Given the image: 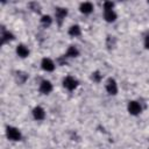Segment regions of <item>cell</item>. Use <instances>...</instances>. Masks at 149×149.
Wrapping results in <instances>:
<instances>
[{
	"label": "cell",
	"mask_w": 149,
	"mask_h": 149,
	"mask_svg": "<svg viewBox=\"0 0 149 149\" xmlns=\"http://www.w3.org/2000/svg\"><path fill=\"white\" fill-rule=\"evenodd\" d=\"M27 78H28V74H27V73L21 72V71L16 72V81H17L19 84H23V83L27 80Z\"/></svg>",
	"instance_id": "cell-16"
},
{
	"label": "cell",
	"mask_w": 149,
	"mask_h": 149,
	"mask_svg": "<svg viewBox=\"0 0 149 149\" xmlns=\"http://www.w3.org/2000/svg\"><path fill=\"white\" fill-rule=\"evenodd\" d=\"M115 44V38H114V36H108L107 37V47L108 48H112V45H114Z\"/></svg>",
	"instance_id": "cell-18"
},
{
	"label": "cell",
	"mask_w": 149,
	"mask_h": 149,
	"mask_svg": "<svg viewBox=\"0 0 149 149\" xmlns=\"http://www.w3.org/2000/svg\"><path fill=\"white\" fill-rule=\"evenodd\" d=\"M68 33H69V35L71 37H78L81 34V29H80V27L78 24H73V26H71L69 28V31Z\"/></svg>",
	"instance_id": "cell-14"
},
{
	"label": "cell",
	"mask_w": 149,
	"mask_h": 149,
	"mask_svg": "<svg viewBox=\"0 0 149 149\" xmlns=\"http://www.w3.org/2000/svg\"><path fill=\"white\" fill-rule=\"evenodd\" d=\"M31 113H33V118H34L35 120H37V121H41V120H43V119L45 118V111H44L41 106L34 107Z\"/></svg>",
	"instance_id": "cell-9"
},
{
	"label": "cell",
	"mask_w": 149,
	"mask_h": 149,
	"mask_svg": "<svg viewBox=\"0 0 149 149\" xmlns=\"http://www.w3.org/2000/svg\"><path fill=\"white\" fill-rule=\"evenodd\" d=\"M118 15L114 10V3L111 1H106L104 2V19L106 22H114L116 20Z\"/></svg>",
	"instance_id": "cell-1"
},
{
	"label": "cell",
	"mask_w": 149,
	"mask_h": 149,
	"mask_svg": "<svg viewBox=\"0 0 149 149\" xmlns=\"http://www.w3.org/2000/svg\"><path fill=\"white\" fill-rule=\"evenodd\" d=\"M6 136L10 141H20L22 139V134L19 128L13 126H7L6 128Z\"/></svg>",
	"instance_id": "cell-2"
},
{
	"label": "cell",
	"mask_w": 149,
	"mask_h": 149,
	"mask_svg": "<svg viewBox=\"0 0 149 149\" xmlns=\"http://www.w3.org/2000/svg\"><path fill=\"white\" fill-rule=\"evenodd\" d=\"M38 90H40V92H41L42 94H49V93L52 91V84H51V81L48 80V79L42 80L41 84H40Z\"/></svg>",
	"instance_id": "cell-8"
},
{
	"label": "cell",
	"mask_w": 149,
	"mask_h": 149,
	"mask_svg": "<svg viewBox=\"0 0 149 149\" xmlns=\"http://www.w3.org/2000/svg\"><path fill=\"white\" fill-rule=\"evenodd\" d=\"M66 58H74V57H78L79 56V50L77 49V47L74 45H70L64 55Z\"/></svg>",
	"instance_id": "cell-13"
},
{
	"label": "cell",
	"mask_w": 149,
	"mask_h": 149,
	"mask_svg": "<svg viewBox=\"0 0 149 149\" xmlns=\"http://www.w3.org/2000/svg\"><path fill=\"white\" fill-rule=\"evenodd\" d=\"M92 79L95 81V83H100V80L102 79V74L99 72V71H94L92 73Z\"/></svg>",
	"instance_id": "cell-17"
},
{
	"label": "cell",
	"mask_w": 149,
	"mask_h": 149,
	"mask_svg": "<svg viewBox=\"0 0 149 149\" xmlns=\"http://www.w3.org/2000/svg\"><path fill=\"white\" fill-rule=\"evenodd\" d=\"M93 9H94V6H93V3H91V2H83V3H80V6H79L80 13H83V14H85V15L91 14V13L93 12Z\"/></svg>",
	"instance_id": "cell-11"
},
{
	"label": "cell",
	"mask_w": 149,
	"mask_h": 149,
	"mask_svg": "<svg viewBox=\"0 0 149 149\" xmlns=\"http://www.w3.org/2000/svg\"><path fill=\"white\" fill-rule=\"evenodd\" d=\"M144 48L147 49V50H149V34H147L146 35V37H144Z\"/></svg>",
	"instance_id": "cell-19"
},
{
	"label": "cell",
	"mask_w": 149,
	"mask_h": 149,
	"mask_svg": "<svg viewBox=\"0 0 149 149\" xmlns=\"http://www.w3.org/2000/svg\"><path fill=\"white\" fill-rule=\"evenodd\" d=\"M105 87H106V91H107V93L109 95H115L118 93V83L113 78H108L107 79Z\"/></svg>",
	"instance_id": "cell-5"
},
{
	"label": "cell",
	"mask_w": 149,
	"mask_h": 149,
	"mask_svg": "<svg viewBox=\"0 0 149 149\" xmlns=\"http://www.w3.org/2000/svg\"><path fill=\"white\" fill-rule=\"evenodd\" d=\"M68 15V9L64 8V7H57L55 9V19H56V22L61 26L64 21V19Z\"/></svg>",
	"instance_id": "cell-6"
},
{
	"label": "cell",
	"mask_w": 149,
	"mask_h": 149,
	"mask_svg": "<svg viewBox=\"0 0 149 149\" xmlns=\"http://www.w3.org/2000/svg\"><path fill=\"white\" fill-rule=\"evenodd\" d=\"M0 40H1V44H5V43H8L10 41L14 40V35L9 31V30H6V29H2L1 30V36H0Z\"/></svg>",
	"instance_id": "cell-12"
},
{
	"label": "cell",
	"mask_w": 149,
	"mask_h": 149,
	"mask_svg": "<svg viewBox=\"0 0 149 149\" xmlns=\"http://www.w3.org/2000/svg\"><path fill=\"white\" fill-rule=\"evenodd\" d=\"M78 80L72 77V76H66L64 79H63V86L64 88H66L68 91H74L78 86Z\"/></svg>",
	"instance_id": "cell-3"
},
{
	"label": "cell",
	"mask_w": 149,
	"mask_h": 149,
	"mask_svg": "<svg viewBox=\"0 0 149 149\" xmlns=\"http://www.w3.org/2000/svg\"><path fill=\"white\" fill-rule=\"evenodd\" d=\"M41 68H42V70H44V71H47V72H51V71L55 70L56 64H55V62H54L51 58L44 57V58L41 61Z\"/></svg>",
	"instance_id": "cell-7"
},
{
	"label": "cell",
	"mask_w": 149,
	"mask_h": 149,
	"mask_svg": "<svg viewBox=\"0 0 149 149\" xmlns=\"http://www.w3.org/2000/svg\"><path fill=\"white\" fill-rule=\"evenodd\" d=\"M40 21H41V24H42L44 28L50 27L51 23H52V19H51L50 15H42V17H41Z\"/></svg>",
	"instance_id": "cell-15"
},
{
	"label": "cell",
	"mask_w": 149,
	"mask_h": 149,
	"mask_svg": "<svg viewBox=\"0 0 149 149\" xmlns=\"http://www.w3.org/2000/svg\"><path fill=\"white\" fill-rule=\"evenodd\" d=\"M127 109L129 112V114L132 115H139L141 112H142V106L139 101L136 100H130L127 105Z\"/></svg>",
	"instance_id": "cell-4"
},
{
	"label": "cell",
	"mask_w": 149,
	"mask_h": 149,
	"mask_svg": "<svg viewBox=\"0 0 149 149\" xmlns=\"http://www.w3.org/2000/svg\"><path fill=\"white\" fill-rule=\"evenodd\" d=\"M29 49H28V47L27 45H24V44H19L17 47H16V55L19 56V57H21V58H26V57H28L29 56Z\"/></svg>",
	"instance_id": "cell-10"
}]
</instances>
